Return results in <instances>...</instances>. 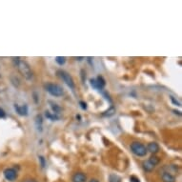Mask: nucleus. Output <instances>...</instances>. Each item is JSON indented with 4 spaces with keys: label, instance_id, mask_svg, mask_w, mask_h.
I'll use <instances>...</instances> for the list:
<instances>
[{
    "label": "nucleus",
    "instance_id": "f257e3e1",
    "mask_svg": "<svg viewBox=\"0 0 182 182\" xmlns=\"http://www.w3.org/2000/svg\"><path fill=\"white\" fill-rule=\"evenodd\" d=\"M12 62L18 71L20 72V75L27 80H32L33 77L32 71L30 67V65L25 61L22 60L20 57H12Z\"/></svg>",
    "mask_w": 182,
    "mask_h": 182
},
{
    "label": "nucleus",
    "instance_id": "f03ea898",
    "mask_svg": "<svg viewBox=\"0 0 182 182\" xmlns=\"http://www.w3.org/2000/svg\"><path fill=\"white\" fill-rule=\"evenodd\" d=\"M45 90L47 92L52 96H56V97H59L62 96L64 95V90L63 88L58 85V84H54V83H47L45 84Z\"/></svg>",
    "mask_w": 182,
    "mask_h": 182
},
{
    "label": "nucleus",
    "instance_id": "7ed1b4c3",
    "mask_svg": "<svg viewBox=\"0 0 182 182\" xmlns=\"http://www.w3.org/2000/svg\"><path fill=\"white\" fill-rule=\"evenodd\" d=\"M130 149H131V151L134 155H135L136 156H139V157L145 156L148 153L146 147H145L142 143H140L138 141L132 142L131 145H130Z\"/></svg>",
    "mask_w": 182,
    "mask_h": 182
},
{
    "label": "nucleus",
    "instance_id": "20e7f679",
    "mask_svg": "<svg viewBox=\"0 0 182 182\" xmlns=\"http://www.w3.org/2000/svg\"><path fill=\"white\" fill-rule=\"evenodd\" d=\"M57 75L58 76L71 88V89H75V82H74V79L71 78V76L68 74L67 71H62V70H59L57 71Z\"/></svg>",
    "mask_w": 182,
    "mask_h": 182
},
{
    "label": "nucleus",
    "instance_id": "39448f33",
    "mask_svg": "<svg viewBox=\"0 0 182 182\" xmlns=\"http://www.w3.org/2000/svg\"><path fill=\"white\" fill-rule=\"evenodd\" d=\"M4 177L8 180V181H14L17 178V172L13 169V168H7L4 170L3 172Z\"/></svg>",
    "mask_w": 182,
    "mask_h": 182
},
{
    "label": "nucleus",
    "instance_id": "423d86ee",
    "mask_svg": "<svg viewBox=\"0 0 182 182\" xmlns=\"http://www.w3.org/2000/svg\"><path fill=\"white\" fill-rule=\"evenodd\" d=\"M71 181L72 182H86L87 181V176L84 173L78 172L76 173L71 177Z\"/></svg>",
    "mask_w": 182,
    "mask_h": 182
},
{
    "label": "nucleus",
    "instance_id": "0eeeda50",
    "mask_svg": "<svg viewBox=\"0 0 182 182\" xmlns=\"http://www.w3.org/2000/svg\"><path fill=\"white\" fill-rule=\"evenodd\" d=\"M14 109L16 113L19 115V116H27L28 115V106L27 105H22V106H19L18 104H14Z\"/></svg>",
    "mask_w": 182,
    "mask_h": 182
},
{
    "label": "nucleus",
    "instance_id": "6e6552de",
    "mask_svg": "<svg viewBox=\"0 0 182 182\" xmlns=\"http://www.w3.org/2000/svg\"><path fill=\"white\" fill-rule=\"evenodd\" d=\"M161 179L163 182H175V176L168 172H163L161 175Z\"/></svg>",
    "mask_w": 182,
    "mask_h": 182
},
{
    "label": "nucleus",
    "instance_id": "1a4fd4ad",
    "mask_svg": "<svg viewBox=\"0 0 182 182\" xmlns=\"http://www.w3.org/2000/svg\"><path fill=\"white\" fill-rule=\"evenodd\" d=\"M146 149H147V152H150L152 154H156L159 151V146L155 142H150Z\"/></svg>",
    "mask_w": 182,
    "mask_h": 182
},
{
    "label": "nucleus",
    "instance_id": "9d476101",
    "mask_svg": "<svg viewBox=\"0 0 182 182\" xmlns=\"http://www.w3.org/2000/svg\"><path fill=\"white\" fill-rule=\"evenodd\" d=\"M142 167H143V169L146 171V172H152L153 170H154V168H155V166L152 164V163L149 161V160H145V161H143V163H142Z\"/></svg>",
    "mask_w": 182,
    "mask_h": 182
},
{
    "label": "nucleus",
    "instance_id": "9b49d317",
    "mask_svg": "<svg viewBox=\"0 0 182 182\" xmlns=\"http://www.w3.org/2000/svg\"><path fill=\"white\" fill-rule=\"evenodd\" d=\"M49 103L51 104V108H52V110L54 115H57L62 111V108L59 107L57 103H53L52 101H49Z\"/></svg>",
    "mask_w": 182,
    "mask_h": 182
},
{
    "label": "nucleus",
    "instance_id": "f8f14e48",
    "mask_svg": "<svg viewBox=\"0 0 182 182\" xmlns=\"http://www.w3.org/2000/svg\"><path fill=\"white\" fill-rule=\"evenodd\" d=\"M42 123H43V119H42V116L40 115L36 116H35V126L36 128H37V130L39 132L42 131Z\"/></svg>",
    "mask_w": 182,
    "mask_h": 182
},
{
    "label": "nucleus",
    "instance_id": "ddd939ff",
    "mask_svg": "<svg viewBox=\"0 0 182 182\" xmlns=\"http://www.w3.org/2000/svg\"><path fill=\"white\" fill-rule=\"evenodd\" d=\"M115 114H116V108H115V106L112 105L110 108L108 109L107 111H105V112L102 114V116H106V117H110V116H113Z\"/></svg>",
    "mask_w": 182,
    "mask_h": 182
},
{
    "label": "nucleus",
    "instance_id": "4468645a",
    "mask_svg": "<svg viewBox=\"0 0 182 182\" xmlns=\"http://www.w3.org/2000/svg\"><path fill=\"white\" fill-rule=\"evenodd\" d=\"M45 116H46L47 118H49L50 120H52V121H56V120H59V119H60V117H59L57 115L52 114V113H50L49 111H46V112H45Z\"/></svg>",
    "mask_w": 182,
    "mask_h": 182
},
{
    "label": "nucleus",
    "instance_id": "2eb2a0df",
    "mask_svg": "<svg viewBox=\"0 0 182 182\" xmlns=\"http://www.w3.org/2000/svg\"><path fill=\"white\" fill-rule=\"evenodd\" d=\"M96 82H97V84H98V86H99L100 90L102 91V90H103V88H104V87H105V85H106V81H105V79H104L101 76H98L96 78Z\"/></svg>",
    "mask_w": 182,
    "mask_h": 182
},
{
    "label": "nucleus",
    "instance_id": "dca6fc26",
    "mask_svg": "<svg viewBox=\"0 0 182 182\" xmlns=\"http://www.w3.org/2000/svg\"><path fill=\"white\" fill-rule=\"evenodd\" d=\"M149 161L152 163V164L154 165V166H155V165H157L158 163H159V161H160V159L157 157V156H155V155H152L150 158H149Z\"/></svg>",
    "mask_w": 182,
    "mask_h": 182
},
{
    "label": "nucleus",
    "instance_id": "f3484780",
    "mask_svg": "<svg viewBox=\"0 0 182 182\" xmlns=\"http://www.w3.org/2000/svg\"><path fill=\"white\" fill-rule=\"evenodd\" d=\"M109 181L110 182H121V178L116 175H111L109 177Z\"/></svg>",
    "mask_w": 182,
    "mask_h": 182
},
{
    "label": "nucleus",
    "instance_id": "a211bd4d",
    "mask_svg": "<svg viewBox=\"0 0 182 182\" xmlns=\"http://www.w3.org/2000/svg\"><path fill=\"white\" fill-rule=\"evenodd\" d=\"M90 84H91V86H92L94 89L98 90V91H101V90H100V88H99V86H98V84H97V82H96V80L95 78L90 79Z\"/></svg>",
    "mask_w": 182,
    "mask_h": 182
},
{
    "label": "nucleus",
    "instance_id": "6ab92c4d",
    "mask_svg": "<svg viewBox=\"0 0 182 182\" xmlns=\"http://www.w3.org/2000/svg\"><path fill=\"white\" fill-rule=\"evenodd\" d=\"M56 61H57V63L58 65L62 66V65H64L65 62H66V57H56Z\"/></svg>",
    "mask_w": 182,
    "mask_h": 182
},
{
    "label": "nucleus",
    "instance_id": "aec40b11",
    "mask_svg": "<svg viewBox=\"0 0 182 182\" xmlns=\"http://www.w3.org/2000/svg\"><path fill=\"white\" fill-rule=\"evenodd\" d=\"M38 159H39V162H40L41 167L44 168V167L46 166V160H45V157L42 156V155H40V156H38Z\"/></svg>",
    "mask_w": 182,
    "mask_h": 182
},
{
    "label": "nucleus",
    "instance_id": "412c9836",
    "mask_svg": "<svg viewBox=\"0 0 182 182\" xmlns=\"http://www.w3.org/2000/svg\"><path fill=\"white\" fill-rule=\"evenodd\" d=\"M5 117H6V112L0 107V118H5Z\"/></svg>",
    "mask_w": 182,
    "mask_h": 182
},
{
    "label": "nucleus",
    "instance_id": "4be33fe9",
    "mask_svg": "<svg viewBox=\"0 0 182 182\" xmlns=\"http://www.w3.org/2000/svg\"><path fill=\"white\" fill-rule=\"evenodd\" d=\"M130 182H140V180H139V178L136 177L135 175H132V176L130 177Z\"/></svg>",
    "mask_w": 182,
    "mask_h": 182
},
{
    "label": "nucleus",
    "instance_id": "5701e85b",
    "mask_svg": "<svg viewBox=\"0 0 182 182\" xmlns=\"http://www.w3.org/2000/svg\"><path fill=\"white\" fill-rule=\"evenodd\" d=\"M170 98H171L172 102H173V103H174L175 105H176V106H180V105H181V104H180V102H179L178 100H176V99H175V98L174 96H171Z\"/></svg>",
    "mask_w": 182,
    "mask_h": 182
},
{
    "label": "nucleus",
    "instance_id": "b1692460",
    "mask_svg": "<svg viewBox=\"0 0 182 182\" xmlns=\"http://www.w3.org/2000/svg\"><path fill=\"white\" fill-rule=\"evenodd\" d=\"M22 182H37V180L34 179V178H26Z\"/></svg>",
    "mask_w": 182,
    "mask_h": 182
},
{
    "label": "nucleus",
    "instance_id": "393cba45",
    "mask_svg": "<svg viewBox=\"0 0 182 182\" xmlns=\"http://www.w3.org/2000/svg\"><path fill=\"white\" fill-rule=\"evenodd\" d=\"M79 104H80V106H81V108L83 109V110H86V109H87V104L84 101H80Z\"/></svg>",
    "mask_w": 182,
    "mask_h": 182
},
{
    "label": "nucleus",
    "instance_id": "a878e982",
    "mask_svg": "<svg viewBox=\"0 0 182 182\" xmlns=\"http://www.w3.org/2000/svg\"><path fill=\"white\" fill-rule=\"evenodd\" d=\"M81 76H82V80L85 81V79H86V71L84 70H81Z\"/></svg>",
    "mask_w": 182,
    "mask_h": 182
},
{
    "label": "nucleus",
    "instance_id": "bb28decb",
    "mask_svg": "<svg viewBox=\"0 0 182 182\" xmlns=\"http://www.w3.org/2000/svg\"><path fill=\"white\" fill-rule=\"evenodd\" d=\"M89 182H99V181H98L97 179H96V178H92V179H91Z\"/></svg>",
    "mask_w": 182,
    "mask_h": 182
},
{
    "label": "nucleus",
    "instance_id": "cd10ccee",
    "mask_svg": "<svg viewBox=\"0 0 182 182\" xmlns=\"http://www.w3.org/2000/svg\"><path fill=\"white\" fill-rule=\"evenodd\" d=\"M76 59L80 61V60H82V59H85V58H84V57H76Z\"/></svg>",
    "mask_w": 182,
    "mask_h": 182
}]
</instances>
